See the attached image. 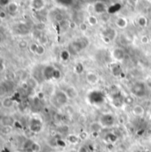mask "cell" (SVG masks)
<instances>
[{
	"label": "cell",
	"mask_w": 151,
	"mask_h": 152,
	"mask_svg": "<svg viewBox=\"0 0 151 152\" xmlns=\"http://www.w3.org/2000/svg\"><path fill=\"white\" fill-rule=\"evenodd\" d=\"M103 127L101 126V125L100 124V122H93L90 125V131L93 134H98L101 131Z\"/></svg>",
	"instance_id": "9a60e30c"
},
{
	"label": "cell",
	"mask_w": 151,
	"mask_h": 152,
	"mask_svg": "<svg viewBox=\"0 0 151 152\" xmlns=\"http://www.w3.org/2000/svg\"><path fill=\"white\" fill-rule=\"evenodd\" d=\"M111 96H112V97H111V100H112V103H113L114 106L116 107V108L122 107V105L124 104V96H123V95H122L120 92L117 91V92L112 94Z\"/></svg>",
	"instance_id": "52a82bcc"
},
{
	"label": "cell",
	"mask_w": 151,
	"mask_h": 152,
	"mask_svg": "<svg viewBox=\"0 0 151 152\" xmlns=\"http://www.w3.org/2000/svg\"><path fill=\"white\" fill-rule=\"evenodd\" d=\"M105 140L109 142V143H114L117 141V136L113 134V133H109L108 134H106L105 136Z\"/></svg>",
	"instance_id": "ffe728a7"
},
{
	"label": "cell",
	"mask_w": 151,
	"mask_h": 152,
	"mask_svg": "<svg viewBox=\"0 0 151 152\" xmlns=\"http://www.w3.org/2000/svg\"><path fill=\"white\" fill-rule=\"evenodd\" d=\"M110 71H111L112 75L114 76H115V77H119L122 75V68L118 64H114L113 66H111Z\"/></svg>",
	"instance_id": "ac0fdd59"
},
{
	"label": "cell",
	"mask_w": 151,
	"mask_h": 152,
	"mask_svg": "<svg viewBox=\"0 0 151 152\" xmlns=\"http://www.w3.org/2000/svg\"><path fill=\"white\" fill-rule=\"evenodd\" d=\"M69 152H78L77 150H75V149H72V150H70Z\"/></svg>",
	"instance_id": "ab89813d"
},
{
	"label": "cell",
	"mask_w": 151,
	"mask_h": 152,
	"mask_svg": "<svg viewBox=\"0 0 151 152\" xmlns=\"http://www.w3.org/2000/svg\"><path fill=\"white\" fill-rule=\"evenodd\" d=\"M30 128L33 133L38 134L43 128V123L38 118H32L30 122Z\"/></svg>",
	"instance_id": "8992f818"
},
{
	"label": "cell",
	"mask_w": 151,
	"mask_h": 152,
	"mask_svg": "<svg viewBox=\"0 0 151 152\" xmlns=\"http://www.w3.org/2000/svg\"><path fill=\"white\" fill-rule=\"evenodd\" d=\"M150 41H151V33H150Z\"/></svg>",
	"instance_id": "7bdbcfd3"
},
{
	"label": "cell",
	"mask_w": 151,
	"mask_h": 152,
	"mask_svg": "<svg viewBox=\"0 0 151 152\" xmlns=\"http://www.w3.org/2000/svg\"><path fill=\"white\" fill-rule=\"evenodd\" d=\"M11 2H13V1L12 0H0V6L1 7H7Z\"/></svg>",
	"instance_id": "1f68e13d"
},
{
	"label": "cell",
	"mask_w": 151,
	"mask_h": 152,
	"mask_svg": "<svg viewBox=\"0 0 151 152\" xmlns=\"http://www.w3.org/2000/svg\"><path fill=\"white\" fill-rule=\"evenodd\" d=\"M127 20L124 17H119L117 18V20H115V25L119 28H125L127 27Z\"/></svg>",
	"instance_id": "e0dca14e"
},
{
	"label": "cell",
	"mask_w": 151,
	"mask_h": 152,
	"mask_svg": "<svg viewBox=\"0 0 151 152\" xmlns=\"http://www.w3.org/2000/svg\"><path fill=\"white\" fill-rule=\"evenodd\" d=\"M87 21H88V23L91 25V26H95V25H97V23H98V19L95 17V16H89L88 17V19H87Z\"/></svg>",
	"instance_id": "4316f807"
},
{
	"label": "cell",
	"mask_w": 151,
	"mask_h": 152,
	"mask_svg": "<svg viewBox=\"0 0 151 152\" xmlns=\"http://www.w3.org/2000/svg\"><path fill=\"white\" fill-rule=\"evenodd\" d=\"M79 28H80L82 31H85V30L87 29V25H86L85 23H81V24L79 25Z\"/></svg>",
	"instance_id": "d590c367"
},
{
	"label": "cell",
	"mask_w": 151,
	"mask_h": 152,
	"mask_svg": "<svg viewBox=\"0 0 151 152\" xmlns=\"http://www.w3.org/2000/svg\"><path fill=\"white\" fill-rule=\"evenodd\" d=\"M104 37H106L110 38V40H112V39H114L115 37V31L114 29H111V28L107 29V31H106Z\"/></svg>",
	"instance_id": "d4e9b609"
},
{
	"label": "cell",
	"mask_w": 151,
	"mask_h": 152,
	"mask_svg": "<svg viewBox=\"0 0 151 152\" xmlns=\"http://www.w3.org/2000/svg\"><path fill=\"white\" fill-rule=\"evenodd\" d=\"M43 76L46 80H58L61 78V74L60 70L56 69L53 66H47L43 70Z\"/></svg>",
	"instance_id": "7a4b0ae2"
},
{
	"label": "cell",
	"mask_w": 151,
	"mask_h": 152,
	"mask_svg": "<svg viewBox=\"0 0 151 152\" xmlns=\"http://www.w3.org/2000/svg\"><path fill=\"white\" fill-rule=\"evenodd\" d=\"M124 103L126 105H132L134 104V97L131 95H127L124 97Z\"/></svg>",
	"instance_id": "603a6c76"
},
{
	"label": "cell",
	"mask_w": 151,
	"mask_h": 152,
	"mask_svg": "<svg viewBox=\"0 0 151 152\" xmlns=\"http://www.w3.org/2000/svg\"><path fill=\"white\" fill-rule=\"evenodd\" d=\"M99 122L102 127H111L113 126L115 122V118L113 114L105 113L101 115Z\"/></svg>",
	"instance_id": "3957f363"
},
{
	"label": "cell",
	"mask_w": 151,
	"mask_h": 152,
	"mask_svg": "<svg viewBox=\"0 0 151 152\" xmlns=\"http://www.w3.org/2000/svg\"><path fill=\"white\" fill-rule=\"evenodd\" d=\"M70 56H71V53L70 52V50H64L61 52V58L63 61H68L70 58Z\"/></svg>",
	"instance_id": "7402d4cb"
},
{
	"label": "cell",
	"mask_w": 151,
	"mask_h": 152,
	"mask_svg": "<svg viewBox=\"0 0 151 152\" xmlns=\"http://www.w3.org/2000/svg\"><path fill=\"white\" fill-rule=\"evenodd\" d=\"M31 7L36 11L42 10L44 7V0H32Z\"/></svg>",
	"instance_id": "5bb4252c"
},
{
	"label": "cell",
	"mask_w": 151,
	"mask_h": 152,
	"mask_svg": "<svg viewBox=\"0 0 151 152\" xmlns=\"http://www.w3.org/2000/svg\"><path fill=\"white\" fill-rule=\"evenodd\" d=\"M44 51H45L44 47L42 44H38V49H37V51H36L35 54H37L38 56H42V55L44 53Z\"/></svg>",
	"instance_id": "f1b7e54d"
},
{
	"label": "cell",
	"mask_w": 151,
	"mask_h": 152,
	"mask_svg": "<svg viewBox=\"0 0 151 152\" xmlns=\"http://www.w3.org/2000/svg\"><path fill=\"white\" fill-rule=\"evenodd\" d=\"M6 8H7L8 12H9V13H11V14H14V13H16V12H18V9H19L18 4H17L15 2H11V3L9 4V5H8Z\"/></svg>",
	"instance_id": "d6986e66"
},
{
	"label": "cell",
	"mask_w": 151,
	"mask_h": 152,
	"mask_svg": "<svg viewBox=\"0 0 151 152\" xmlns=\"http://www.w3.org/2000/svg\"><path fill=\"white\" fill-rule=\"evenodd\" d=\"M67 139H68L69 142L71 143V144H77L79 142V141H80L79 136L76 135V134H70Z\"/></svg>",
	"instance_id": "44dd1931"
},
{
	"label": "cell",
	"mask_w": 151,
	"mask_h": 152,
	"mask_svg": "<svg viewBox=\"0 0 151 152\" xmlns=\"http://www.w3.org/2000/svg\"><path fill=\"white\" fill-rule=\"evenodd\" d=\"M8 92V88H6L4 83H0V96H4V95Z\"/></svg>",
	"instance_id": "83f0119b"
},
{
	"label": "cell",
	"mask_w": 151,
	"mask_h": 152,
	"mask_svg": "<svg viewBox=\"0 0 151 152\" xmlns=\"http://www.w3.org/2000/svg\"><path fill=\"white\" fill-rule=\"evenodd\" d=\"M18 46H19V48H21V49H26V48L28 47V42H27V41H25V40H21V41L19 42V43H18Z\"/></svg>",
	"instance_id": "f546056e"
},
{
	"label": "cell",
	"mask_w": 151,
	"mask_h": 152,
	"mask_svg": "<svg viewBox=\"0 0 151 152\" xmlns=\"http://www.w3.org/2000/svg\"><path fill=\"white\" fill-rule=\"evenodd\" d=\"M89 101L92 104H102L104 101V95L102 94V92L98 91V90H94L93 92H91L88 96Z\"/></svg>",
	"instance_id": "5b68a950"
},
{
	"label": "cell",
	"mask_w": 151,
	"mask_h": 152,
	"mask_svg": "<svg viewBox=\"0 0 151 152\" xmlns=\"http://www.w3.org/2000/svg\"><path fill=\"white\" fill-rule=\"evenodd\" d=\"M79 138H80V141H84L88 138V134L86 132H81L79 134H78Z\"/></svg>",
	"instance_id": "4dcf8cb0"
},
{
	"label": "cell",
	"mask_w": 151,
	"mask_h": 152,
	"mask_svg": "<svg viewBox=\"0 0 151 152\" xmlns=\"http://www.w3.org/2000/svg\"><path fill=\"white\" fill-rule=\"evenodd\" d=\"M77 151L78 152H87V148L85 146H81Z\"/></svg>",
	"instance_id": "74e56055"
},
{
	"label": "cell",
	"mask_w": 151,
	"mask_h": 152,
	"mask_svg": "<svg viewBox=\"0 0 151 152\" xmlns=\"http://www.w3.org/2000/svg\"><path fill=\"white\" fill-rule=\"evenodd\" d=\"M85 80L89 84L95 85L99 81V76L93 72H89V73H87V75L85 76Z\"/></svg>",
	"instance_id": "9c48e42d"
},
{
	"label": "cell",
	"mask_w": 151,
	"mask_h": 152,
	"mask_svg": "<svg viewBox=\"0 0 151 152\" xmlns=\"http://www.w3.org/2000/svg\"><path fill=\"white\" fill-rule=\"evenodd\" d=\"M72 1L73 0H57V2L61 4H63V5H70L72 4Z\"/></svg>",
	"instance_id": "d6a6232c"
},
{
	"label": "cell",
	"mask_w": 151,
	"mask_h": 152,
	"mask_svg": "<svg viewBox=\"0 0 151 152\" xmlns=\"http://www.w3.org/2000/svg\"><path fill=\"white\" fill-rule=\"evenodd\" d=\"M38 44H37V43H32V44H30V51H31V52H33V53H36L37 49H38Z\"/></svg>",
	"instance_id": "836d02e7"
},
{
	"label": "cell",
	"mask_w": 151,
	"mask_h": 152,
	"mask_svg": "<svg viewBox=\"0 0 151 152\" xmlns=\"http://www.w3.org/2000/svg\"><path fill=\"white\" fill-rule=\"evenodd\" d=\"M0 123L2 124L3 126H12L14 123V120H13V118L11 117V116H4L1 120H0Z\"/></svg>",
	"instance_id": "4fadbf2b"
},
{
	"label": "cell",
	"mask_w": 151,
	"mask_h": 152,
	"mask_svg": "<svg viewBox=\"0 0 151 152\" xmlns=\"http://www.w3.org/2000/svg\"><path fill=\"white\" fill-rule=\"evenodd\" d=\"M69 97L66 94L65 91L63 90H57L54 94V100L57 105L59 106H63L69 102Z\"/></svg>",
	"instance_id": "277c9868"
},
{
	"label": "cell",
	"mask_w": 151,
	"mask_h": 152,
	"mask_svg": "<svg viewBox=\"0 0 151 152\" xmlns=\"http://www.w3.org/2000/svg\"><path fill=\"white\" fill-rule=\"evenodd\" d=\"M145 83H146V85H147V88H149L150 89H151V76L150 77H149V78H147Z\"/></svg>",
	"instance_id": "8d00e7d4"
},
{
	"label": "cell",
	"mask_w": 151,
	"mask_h": 152,
	"mask_svg": "<svg viewBox=\"0 0 151 152\" xmlns=\"http://www.w3.org/2000/svg\"><path fill=\"white\" fill-rule=\"evenodd\" d=\"M132 113L136 117H141L145 114V108L141 104H134L132 106Z\"/></svg>",
	"instance_id": "8fae6325"
},
{
	"label": "cell",
	"mask_w": 151,
	"mask_h": 152,
	"mask_svg": "<svg viewBox=\"0 0 151 152\" xmlns=\"http://www.w3.org/2000/svg\"><path fill=\"white\" fill-rule=\"evenodd\" d=\"M2 23H3V18H1V17H0V25H1Z\"/></svg>",
	"instance_id": "60d3db41"
},
{
	"label": "cell",
	"mask_w": 151,
	"mask_h": 152,
	"mask_svg": "<svg viewBox=\"0 0 151 152\" xmlns=\"http://www.w3.org/2000/svg\"><path fill=\"white\" fill-rule=\"evenodd\" d=\"M150 41V38L149 37H147V36H143L141 39V42L143 43V44H147V43H149V42Z\"/></svg>",
	"instance_id": "e575fe53"
},
{
	"label": "cell",
	"mask_w": 151,
	"mask_h": 152,
	"mask_svg": "<svg viewBox=\"0 0 151 152\" xmlns=\"http://www.w3.org/2000/svg\"><path fill=\"white\" fill-rule=\"evenodd\" d=\"M1 104H2V106H3L4 108H5V109H10V108H12L13 105V99L10 98V97H4Z\"/></svg>",
	"instance_id": "2e32d148"
},
{
	"label": "cell",
	"mask_w": 151,
	"mask_h": 152,
	"mask_svg": "<svg viewBox=\"0 0 151 152\" xmlns=\"http://www.w3.org/2000/svg\"><path fill=\"white\" fill-rule=\"evenodd\" d=\"M65 92H66V94H67V96H68V97L70 99H76L78 96V94H79L78 90L73 86H69L66 88Z\"/></svg>",
	"instance_id": "30bf717a"
},
{
	"label": "cell",
	"mask_w": 151,
	"mask_h": 152,
	"mask_svg": "<svg viewBox=\"0 0 151 152\" xmlns=\"http://www.w3.org/2000/svg\"><path fill=\"white\" fill-rule=\"evenodd\" d=\"M4 69V66L3 62H1V61H0V73H1Z\"/></svg>",
	"instance_id": "f35d334b"
},
{
	"label": "cell",
	"mask_w": 151,
	"mask_h": 152,
	"mask_svg": "<svg viewBox=\"0 0 151 152\" xmlns=\"http://www.w3.org/2000/svg\"><path fill=\"white\" fill-rule=\"evenodd\" d=\"M124 56H125V53L124 50L121 48H115L112 51V57L116 61H122L124 58Z\"/></svg>",
	"instance_id": "ba28073f"
},
{
	"label": "cell",
	"mask_w": 151,
	"mask_h": 152,
	"mask_svg": "<svg viewBox=\"0 0 151 152\" xmlns=\"http://www.w3.org/2000/svg\"><path fill=\"white\" fill-rule=\"evenodd\" d=\"M93 9L97 13H104L107 11V7L102 2H96L93 5Z\"/></svg>",
	"instance_id": "7c38bea8"
},
{
	"label": "cell",
	"mask_w": 151,
	"mask_h": 152,
	"mask_svg": "<svg viewBox=\"0 0 151 152\" xmlns=\"http://www.w3.org/2000/svg\"><path fill=\"white\" fill-rule=\"evenodd\" d=\"M84 66H83V64L82 63H78V64H76L75 66V72L76 74H77V75H81L83 72H84Z\"/></svg>",
	"instance_id": "484cf974"
},
{
	"label": "cell",
	"mask_w": 151,
	"mask_h": 152,
	"mask_svg": "<svg viewBox=\"0 0 151 152\" xmlns=\"http://www.w3.org/2000/svg\"><path fill=\"white\" fill-rule=\"evenodd\" d=\"M147 85L144 81H137L131 87V93L133 96L143 97L147 94Z\"/></svg>",
	"instance_id": "6da1fadb"
},
{
	"label": "cell",
	"mask_w": 151,
	"mask_h": 152,
	"mask_svg": "<svg viewBox=\"0 0 151 152\" xmlns=\"http://www.w3.org/2000/svg\"><path fill=\"white\" fill-rule=\"evenodd\" d=\"M148 1H151V0H148Z\"/></svg>",
	"instance_id": "f6af8a7d"
},
{
	"label": "cell",
	"mask_w": 151,
	"mask_h": 152,
	"mask_svg": "<svg viewBox=\"0 0 151 152\" xmlns=\"http://www.w3.org/2000/svg\"><path fill=\"white\" fill-rule=\"evenodd\" d=\"M20 152H28V151H20Z\"/></svg>",
	"instance_id": "ee69618b"
},
{
	"label": "cell",
	"mask_w": 151,
	"mask_h": 152,
	"mask_svg": "<svg viewBox=\"0 0 151 152\" xmlns=\"http://www.w3.org/2000/svg\"><path fill=\"white\" fill-rule=\"evenodd\" d=\"M138 24H139V26L141 27V28L146 27L147 24H148V20H147V18L144 17V16H141V17L138 19Z\"/></svg>",
	"instance_id": "cb8c5ba5"
},
{
	"label": "cell",
	"mask_w": 151,
	"mask_h": 152,
	"mask_svg": "<svg viewBox=\"0 0 151 152\" xmlns=\"http://www.w3.org/2000/svg\"><path fill=\"white\" fill-rule=\"evenodd\" d=\"M133 152H142L141 151H140V150H136V151H134Z\"/></svg>",
	"instance_id": "b9f144b4"
}]
</instances>
